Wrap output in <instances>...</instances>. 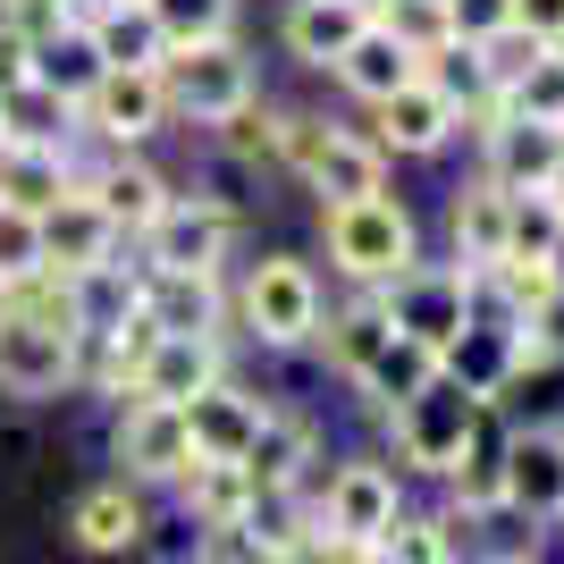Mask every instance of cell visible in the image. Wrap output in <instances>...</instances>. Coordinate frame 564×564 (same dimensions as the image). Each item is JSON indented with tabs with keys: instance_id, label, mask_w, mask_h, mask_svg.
Listing matches in <instances>:
<instances>
[{
	"instance_id": "1",
	"label": "cell",
	"mask_w": 564,
	"mask_h": 564,
	"mask_svg": "<svg viewBox=\"0 0 564 564\" xmlns=\"http://www.w3.org/2000/svg\"><path fill=\"white\" fill-rule=\"evenodd\" d=\"M388 152H379L362 127H337L329 110H279V177H295L321 203H362V194H388Z\"/></svg>"
},
{
	"instance_id": "2",
	"label": "cell",
	"mask_w": 564,
	"mask_h": 564,
	"mask_svg": "<svg viewBox=\"0 0 564 564\" xmlns=\"http://www.w3.org/2000/svg\"><path fill=\"white\" fill-rule=\"evenodd\" d=\"M228 312H236V337H253V346H270V354H295L321 329L329 286H321V270H312L304 253H261V261H245Z\"/></svg>"
},
{
	"instance_id": "3",
	"label": "cell",
	"mask_w": 564,
	"mask_h": 564,
	"mask_svg": "<svg viewBox=\"0 0 564 564\" xmlns=\"http://www.w3.org/2000/svg\"><path fill=\"white\" fill-rule=\"evenodd\" d=\"M321 245L346 286H388L422 261V228L404 194H362V203H321Z\"/></svg>"
},
{
	"instance_id": "4",
	"label": "cell",
	"mask_w": 564,
	"mask_h": 564,
	"mask_svg": "<svg viewBox=\"0 0 564 564\" xmlns=\"http://www.w3.org/2000/svg\"><path fill=\"white\" fill-rule=\"evenodd\" d=\"M236 236H245V212L228 194H169V212L135 236V261L143 270H212V279H228Z\"/></svg>"
},
{
	"instance_id": "5",
	"label": "cell",
	"mask_w": 564,
	"mask_h": 564,
	"mask_svg": "<svg viewBox=\"0 0 564 564\" xmlns=\"http://www.w3.org/2000/svg\"><path fill=\"white\" fill-rule=\"evenodd\" d=\"M161 94H169V118L212 127V118H228L236 101L261 94L253 51L236 43V34H212V43H169L161 51Z\"/></svg>"
},
{
	"instance_id": "6",
	"label": "cell",
	"mask_w": 564,
	"mask_h": 564,
	"mask_svg": "<svg viewBox=\"0 0 564 564\" xmlns=\"http://www.w3.org/2000/svg\"><path fill=\"white\" fill-rule=\"evenodd\" d=\"M480 413H489V404H480L471 388H455V379L438 371V379L422 388V397L388 404L379 422H388V438H397V464H404V471H430V480H447V464L464 455V438L480 430Z\"/></svg>"
},
{
	"instance_id": "7",
	"label": "cell",
	"mask_w": 564,
	"mask_h": 564,
	"mask_svg": "<svg viewBox=\"0 0 564 564\" xmlns=\"http://www.w3.org/2000/svg\"><path fill=\"white\" fill-rule=\"evenodd\" d=\"M161 127H169L161 68H101L76 101V143H94V152H143Z\"/></svg>"
},
{
	"instance_id": "8",
	"label": "cell",
	"mask_w": 564,
	"mask_h": 564,
	"mask_svg": "<svg viewBox=\"0 0 564 564\" xmlns=\"http://www.w3.org/2000/svg\"><path fill=\"white\" fill-rule=\"evenodd\" d=\"M379 304L397 321L404 337H422V346L447 354V337L471 321V261H413L404 279L379 286Z\"/></svg>"
},
{
	"instance_id": "9",
	"label": "cell",
	"mask_w": 564,
	"mask_h": 564,
	"mask_svg": "<svg viewBox=\"0 0 564 564\" xmlns=\"http://www.w3.org/2000/svg\"><path fill=\"white\" fill-rule=\"evenodd\" d=\"M110 447H118V480L135 489H169L177 471L194 464V438H186V413L161 397H118V422H110Z\"/></svg>"
},
{
	"instance_id": "10",
	"label": "cell",
	"mask_w": 564,
	"mask_h": 564,
	"mask_svg": "<svg viewBox=\"0 0 564 564\" xmlns=\"http://www.w3.org/2000/svg\"><path fill=\"white\" fill-rule=\"evenodd\" d=\"M135 312L161 337H236L228 279H212V270H143L135 261Z\"/></svg>"
},
{
	"instance_id": "11",
	"label": "cell",
	"mask_w": 564,
	"mask_h": 564,
	"mask_svg": "<svg viewBox=\"0 0 564 564\" xmlns=\"http://www.w3.org/2000/svg\"><path fill=\"white\" fill-rule=\"evenodd\" d=\"M404 514V497H397V471L371 464V455H354V464H337L329 480H321V506H312V522L329 531V540H354V547H371L388 522Z\"/></svg>"
},
{
	"instance_id": "12",
	"label": "cell",
	"mask_w": 564,
	"mask_h": 564,
	"mask_svg": "<svg viewBox=\"0 0 564 564\" xmlns=\"http://www.w3.org/2000/svg\"><path fill=\"white\" fill-rule=\"evenodd\" d=\"M76 186L94 194V212L118 228V245H135V236L169 212V194H177L161 169L143 161V152H94V161L76 169Z\"/></svg>"
},
{
	"instance_id": "13",
	"label": "cell",
	"mask_w": 564,
	"mask_h": 564,
	"mask_svg": "<svg viewBox=\"0 0 564 564\" xmlns=\"http://www.w3.org/2000/svg\"><path fill=\"white\" fill-rule=\"evenodd\" d=\"M464 143H471V169H489V177H497L506 194H531V186H547V169H556L564 127L497 110V118H480V127H471Z\"/></svg>"
},
{
	"instance_id": "14",
	"label": "cell",
	"mask_w": 564,
	"mask_h": 564,
	"mask_svg": "<svg viewBox=\"0 0 564 564\" xmlns=\"http://www.w3.org/2000/svg\"><path fill=\"white\" fill-rule=\"evenodd\" d=\"M497 506L506 514H531V522H556L564 506V430H506V464H497Z\"/></svg>"
},
{
	"instance_id": "15",
	"label": "cell",
	"mask_w": 564,
	"mask_h": 564,
	"mask_svg": "<svg viewBox=\"0 0 564 564\" xmlns=\"http://www.w3.org/2000/svg\"><path fill=\"white\" fill-rule=\"evenodd\" d=\"M362 135H371L388 161H438L447 143H464V118L413 76V85H397L388 101H371V127H362Z\"/></svg>"
},
{
	"instance_id": "16",
	"label": "cell",
	"mask_w": 564,
	"mask_h": 564,
	"mask_svg": "<svg viewBox=\"0 0 564 564\" xmlns=\"http://www.w3.org/2000/svg\"><path fill=\"white\" fill-rule=\"evenodd\" d=\"M34 228H43V270H51V279H85V270H101V261L127 253L118 228L94 212V194H85V186H68L51 212H34Z\"/></svg>"
},
{
	"instance_id": "17",
	"label": "cell",
	"mask_w": 564,
	"mask_h": 564,
	"mask_svg": "<svg viewBox=\"0 0 564 564\" xmlns=\"http://www.w3.org/2000/svg\"><path fill=\"white\" fill-rule=\"evenodd\" d=\"M68 540L85 556H127V547L152 540V514H143V489L135 480H94V489L68 506Z\"/></svg>"
},
{
	"instance_id": "18",
	"label": "cell",
	"mask_w": 564,
	"mask_h": 564,
	"mask_svg": "<svg viewBox=\"0 0 564 564\" xmlns=\"http://www.w3.org/2000/svg\"><path fill=\"white\" fill-rule=\"evenodd\" d=\"M388 337H397V321H388V304H379V286H354L346 304L337 312H321V329H312V346L329 354V371L346 379H362L379 362V346H388Z\"/></svg>"
},
{
	"instance_id": "19",
	"label": "cell",
	"mask_w": 564,
	"mask_h": 564,
	"mask_svg": "<svg viewBox=\"0 0 564 564\" xmlns=\"http://www.w3.org/2000/svg\"><path fill=\"white\" fill-rule=\"evenodd\" d=\"M169 489H177V506H186L194 531H245V522H253V506H261L253 471H245V464H212V455H194Z\"/></svg>"
},
{
	"instance_id": "20",
	"label": "cell",
	"mask_w": 564,
	"mask_h": 564,
	"mask_svg": "<svg viewBox=\"0 0 564 564\" xmlns=\"http://www.w3.org/2000/svg\"><path fill=\"white\" fill-rule=\"evenodd\" d=\"M177 413H186L194 455H212V464H245V447H253V430H261V397H245L236 379H212V388L186 397Z\"/></svg>"
},
{
	"instance_id": "21",
	"label": "cell",
	"mask_w": 564,
	"mask_h": 564,
	"mask_svg": "<svg viewBox=\"0 0 564 564\" xmlns=\"http://www.w3.org/2000/svg\"><path fill=\"white\" fill-rule=\"evenodd\" d=\"M304 464H312V413L295 404H261V430L245 447V471H253L261 497H295L304 489Z\"/></svg>"
},
{
	"instance_id": "22",
	"label": "cell",
	"mask_w": 564,
	"mask_h": 564,
	"mask_svg": "<svg viewBox=\"0 0 564 564\" xmlns=\"http://www.w3.org/2000/svg\"><path fill=\"white\" fill-rule=\"evenodd\" d=\"M68 25H85V34H94L101 68H161V51H169L143 0H76Z\"/></svg>"
},
{
	"instance_id": "23",
	"label": "cell",
	"mask_w": 564,
	"mask_h": 564,
	"mask_svg": "<svg viewBox=\"0 0 564 564\" xmlns=\"http://www.w3.org/2000/svg\"><path fill=\"white\" fill-rule=\"evenodd\" d=\"M212 379H228V337H161L135 371V397L186 404V397H203Z\"/></svg>"
},
{
	"instance_id": "24",
	"label": "cell",
	"mask_w": 564,
	"mask_h": 564,
	"mask_svg": "<svg viewBox=\"0 0 564 564\" xmlns=\"http://www.w3.org/2000/svg\"><path fill=\"white\" fill-rule=\"evenodd\" d=\"M76 169H85V143H0V203L51 212L76 186Z\"/></svg>"
},
{
	"instance_id": "25",
	"label": "cell",
	"mask_w": 564,
	"mask_h": 564,
	"mask_svg": "<svg viewBox=\"0 0 564 564\" xmlns=\"http://www.w3.org/2000/svg\"><path fill=\"white\" fill-rule=\"evenodd\" d=\"M362 25H371V18H362V9H346V0H286L279 43H286V59H304V68H337Z\"/></svg>"
},
{
	"instance_id": "26",
	"label": "cell",
	"mask_w": 564,
	"mask_h": 564,
	"mask_svg": "<svg viewBox=\"0 0 564 564\" xmlns=\"http://www.w3.org/2000/svg\"><path fill=\"white\" fill-rule=\"evenodd\" d=\"M447 236H455V261H471V270H489V261L506 253V186H497L489 169H471L464 186H455Z\"/></svg>"
},
{
	"instance_id": "27",
	"label": "cell",
	"mask_w": 564,
	"mask_h": 564,
	"mask_svg": "<svg viewBox=\"0 0 564 564\" xmlns=\"http://www.w3.org/2000/svg\"><path fill=\"white\" fill-rule=\"evenodd\" d=\"M329 76L346 85L354 101H362V110H371V101H388L397 85H413V76H422V59H413V51H404L388 25H362V34H354V51L337 59Z\"/></svg>"
},
{
	"instance_id": "28",
	"label": "cell",
	"mask_w": 564,
	"mask_h": 564,
	"mask_svg": "<svg viewBox=\"0 0 564 564\" xmlns=\"http://www.w3.org/2000/svg\"><path fill=\"white\" fill-rule=\"evenodd\" d=\"M422 85L447 101L455 118H480L497 110V68H489V43H438L422 51Z\"/></svg>"
},
{
	"instance_id": "29",
	"label": "cell",
	"mask_w": 564,
	"mask_h": 564,
	"mask_svg": "<svg viewBox=\"0 0 564 564\" xmlns=\"http://www.w3.org/2000/svg\"><path fill=\"white\" fill-rule=\"evenodd\" d=\"M0 143H76V101L51 94L43 76H25L0 94Z\"/></svg>"
},
{
	"instance_id": "30",
	"label": "cell",
	"mask_w": 564,
	"mask_h": 564,
	"mask_svg": "<svg viewBox=\"0 0 564 564\" xmlns=\"http://www.w3.org/2000/svg\"><path fill=\"white\" fill-rule=\"evenodd\" d=\"M430 379H438V346H422V337H388L379 346V362L362 379H354V397H371V413H388V404H404V397H422Z\"/></svg>"
},
{
	"instance_id": "31",
	"label": "cell",
	"mask_w": 564,
	"mask_h": 564,
	"mask_svg": "<svg viewBox=\"0 0 564 564\" xmlns=\"http://www.w3.org/2000/svg\"><path fill=\"white\" fill-rule=\"evenodd\" d=\"M212 143L228 169H279V101L270 94L236 101L228 118H212Z\"/></svg>"
},
{
	"instance_id": "32",
	"label": "cell",
	"mask_w": 564,
	"mask_h": 564,
	"mask_svg": "<svg viewBox=\"0 0 564 564\" xmlns=\"http://www.w3.org/2000/svg\"><path fill=\"white\" fill-rule=\"evenodd\" d=\"M34 76H43L51 94H68V101H85V85H94L101 76V51H94V34H85V25H51L43 43H34Z\"/></svg>"
},
{
	"instance_id": "33",
	"label": "cell",
	"mask_w": 564,
	"mask_h": 564,
	"mask_svg": "<svg viewBox=\"0 0 564 564\" xmlns=\"http://www.w3.org/2000/svg\"><path fill=\"white\" fill-rule=\"evenodd\" d=\"M506 110H514V118H547V127H564V43H540L514 76H506Z\"/></svg>"
},
{
	"instance_id": "34",
	"label": "cell",
	"mask_w": 564,
	"mask_h": 564,
	"mask_svg": "<svg viewBox=\"0 0 564 564\" xmlns=\"http://www.w3.org/2000/svg\"><path fill=\"white\" fill-rule=\"evenodd\" d=\"M506 253L564 261V212L547 203L540 186H531V194H506Z\"/></svg>"
},
{
	"instance_id": "35",
	"label": "cell",
	"mask_w": 564,
	"mask_h": 564,
	"mask_svg": "<svg viewBox=\"0 0 564 564\" xmlns=\"http://www.w3.org/2000/svg\"><path fill=\"white\" fill-rule=\"evenodd\" d=\"M371 564H455V531L438 514H397L371 540Z\"/></svg>"
},
{
	"instance_id": "36",
	"label": "cell",
	"mask_w": 564,
	"mask_h": 564,
	"mask_svg": "<svg viewBox=\"0 0 564 564\" xmlns=\"http://www.w3.org/2000/svg\"><path fill=\"white\" fill-rule=\"evenodd\" d=\"M161 43H212V34H236V9L245 0H143Z\"/></svg>"
},
{
	"instance_id": "37",
	"label": "cell",
	"mask_w": 564,
	"mask_h": 564,
	"mask_svg": "<svg viewBox=\"0 0 564 564\" xmlns=\"http://www.w3.org/2000/svg\"><path fill=\"white\" fill-rule=\"evenodd\" d=\"M371 25H388V34H397V43L413 51V59H422V51H438V43H455L447 0H388V9H379Z\"/></svg>"
},
{
	"instance_id": "38",
	"label": "cell",
	"mask_w": 564,
	"mask_h": 564,
	"mask_svg": "<svg viewBox=\"0 0 564 564\" xmlns=\"http://www.w3.org/2000/svg\"><path fill=\"white\" fill-rule=\"evenodd\" d=\"M43 270V228H34V212H18V203H0V286H18Z\"/></svg>"
},
{
	"instance_id": "39",
	"label": "cell",
	"mask_w": 564,
	"mask_h": 564,
	"mask_svg": "<svg viewBox=\"0 0 564 564\" xmlns=\"http://www.w3.org/2000/svg\"><path fill=\"white\" fill-rule=\"evenodd\" d=\"M447 25L455 43H497V34H514V0H447Z\"/></svg>"
},
{
	"instance_id": "40",
	"label": "cell",
	"mask_w": 564,
	"mask_h": 564,
	"mask_svg": "<svg viewBox=\"0 0 564 564\" xmlns=\"http://www.w3.org/2000/svg\"><path fill=\"white\" fill-rule=\"evenodd\" d=\"M514 34H531V43H564V0H514Z\"/></svg>"
},
{
	"instance_id": "41",
	"label": "cell",
	"mask_w": 564,
	"mask_h": 564,
	"mask_svg": "<svg viewBox=\"0 0 564 564\" xmlns=\"http://www.w3.org/2000/svg\"><path fill=\"white\" fill-rule=\"evenodd\" d=\"M25 76H34V34H18V25L0 18V94L25 85Z\"/></svg>"
},
{
	"instance_id": "42",
	"label": "cell",
	"mask_w": 564,
	"mask_h": 564,
	"mask_svg": "<svg viewBox=\"0 0 564 564\" xmlns=\"http://www.w3.org/2000/svg\"><path fill=\"white\" fill-rule=\"evenodd\" d=\"M540 194H547V203L564 212V152H556V169H547V186H540Z\"/></svg>"
},
{
	"instance_id": "43",
	"label": "cell",
	"mask_w": 564,
	"mask_h": 564,
	"mask_svg": "<svg viewBox=\"0 0 564 564\" xmlns=\"http://www.w3.org/2000/svg\"><path fill=\"white\" fill-rule=\"evenodd\" d=\"M270 564H321V556H312V547H279Z\"/></svg>"
},
{
	"instance_id": "44",
	"label": "cell",
	"mask_w": 564,
	"mask_h": 564,
	"mask_svg": "<svg viewBox=\"0 0 564 564\" xmlns=\"http://www.w3.org/2000/svg\"><path fill=\"white\" fill-rule=\"evenodd\" d=\"M346 9H362V18H379V9H388V0H346Z\"/></svg>"
},
{
	"instance_id": "45",
	"label": "cell",
	"mask_w": 564,
	"mask_h": 564,
	"mask_svg": "<svg viewBox=\"0 0 564 564\" xmlns=\"http://www.w3.org/2000/svg\"><path fill=\"white\" fill-rule=\"evenodd\" d=\"M51 9H59V18H68V9H76V0H51Z\"/></svg>"
}]
</instances>
